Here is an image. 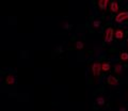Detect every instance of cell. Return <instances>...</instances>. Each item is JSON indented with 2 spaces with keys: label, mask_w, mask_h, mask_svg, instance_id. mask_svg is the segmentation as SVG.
I'll list each match as a JSON object with an SVG mask.
<instances>
[{
  "label": "cell",
  "mask_w": 128,
  "mask_h": 111,
  "mask_svg": "<svg viewBox=\"0 0 128 111\" xmlns=\"http://www.w3.org/2000/svg\"><path fill=\"white\" fill-rule=\"evenodd\" d=\"M76 48H77V49H82L83 48V43L78 41L77 43H76Z\"/></svg>",
  "instance_id": "4fadbf2b"
},
{
  "label": "cell",
  "mask_w": 128,
  "mask_h": 111,
  "mask_svg": "<svg viewBox=\"0 0 128 111\" xmlns=\"http://www.w3.org/2000/svg\"><path fill=\"white\" fill-rule=\"evenodd\" d=\"M102 64L100 63H94L93 65H92V73L95 77H98L99 75H100V72H102Z\"/></svg>",
  "instance_id": "7a4b0ae2"
},
{
  "label": "cell",
  "mask_w": 128,
  "mask_h": 111,
  "mask_svg": "<svg viewBox=\"0 0 128 111\" xmlns=\"http://www.w3.org/2000/svg\"><path fill=\"white\" fill-rule=\"evenodd\" d=\"M120 111H126V109L125 108H121V109H120Z\"/></svg>",
  "instance_id": "2e32d148"
},
{
  "label": "cell",
  "mask_w": 128,
  "mask_h": 111,
  "mask_svg": "<svg viewBox=\"0 0 128 111\" xmlns=\"http://www.w3.org/2000/svg\"><path fill=\"white\" fill-rule=\"evenodd\" d=\"M121 60L122 61H128V52L124 51V52L121 54Z\"/></svg>",
  "instance_id": "7c38bea8"
},
{
  "label": "cell",
  "mask_w": 128,
  "mask_h": 111,
  "mask_svg": "<svg viewBox=\"0 0 128 111\" xmlns=\"http://www.w3.org/2000/svg\"><path fill=\"white\" fill-rule=\"evenodd\" d=\"M64 27H65V29H67V28H68L70 26H68V25H67V24H65V25H64Z\"/></svg>",
  "instance_id": "9a60e30c"
},
{
  "label": "cell",
  "mask_w": 128,
  "mask_h": 111,
  "mask_svg": "<svg viewBox=\"0 0 128 111\" xmlns=\"http://www.w3.org/2000/svg\"><path fill=\"white\" fill-rule=\"evenodd\" d=\"M15 82V78L13 75H9L6 78V84H13V83Z\"/></svg>",
  "instance_id": "ba28073f"
},
{
  "label": "cell",
  "mask_w": 128,
  "mask_h": 111,
  "mask_svg": "<svg viewBox=\"0 0 128 111\" xmlns=\"http://www.w3.org/2000/svg\"><path fill=\"white\" fill-rule=\"evenodd\" d=\"M113 36H114V30L112 28H108L105 33V41L107 43H111L112 40H113Z\"/></svg>",
  "instance_id": "6da1fadb"
},
{
  "label": "cell",
  "mask_w": 128,
  "mask_h": 111,
  "mask_svg": "<svg viewBox=\"0 0 128 111\" xmlns=\"http://www.w3.org/2000/svg\"><path fill=\"white\" fill-rule=\"evenodd\" d=\"M102 70H104V72H108V70H110V64H109V63H107V62L102 63Z\"/></svg>",
  "instance_id": "30bf717a"
},
{
  "label": "cell",
  "mask_w": 128,
  "mask_h": 111,
  "mask_svg": "<svg viewBox=\"0 0 128 111\" xmlns=\"http://www.w3.org/2000/svg\"><path fill=\"white\" fill-rule=\"evenodd\" d=\"M128 19V12H121L115 16V22H123Z\"/></svg>",
  "instance_id": "3957f363"
},
{
  "label": "cell",
  "mask_w": 128,
  "mask_h": 111,
  "mask_svg": "<svg viewBox=\"0 0 128 111\" xmlns=\"http://www.w3.org/2000/svg\"><path fill=\"white\" fill-rule=\"evenodd\" d=\"M107 82H108V84H110L112 86H115L118 84V80L114 76H109V77H108V79H107Z\"/></svg>",
  "instance_id": "277c9868"
},
{
  "label": "cell",
  "mask_w": 128,
  "mask_h": 111,
  "mask_svg": "<svg viewBox=\"0 0 128 111\" xmlns=\"http://www.w3.org/2000/svg\"><path fill=\"white\" fill-rule=\"evenodd\" d=\"M110 9H111V11L113 12V13H118V12L120 11V6H118V3L116 1H113V2H111Z\"/></svg>",
  "instance_id": "8992f818"
},
{
  "label": "cell",
  "mask_w": 128,
  "mask_h": 111,
  "mask_svg": "<svg viewBox=\"0 0 128 111\" xmlns=\"http://www.w3.org/2000/svg\"><path fill=\"white\" fill-rule=\"evenodd\" d=\"M108 4H109V0H98V6L100 10H106Z\"/></svg>",
  "instance_id": "5b68a950"
},
{
  "label": "cell",
  "mask_w": 128,
  "mask_h": 111,
  "mask_svg": "<svg viewBox=\"0 0 128 111\" xmlns=\"http://www.w3.org/2000/svg\"><path fill=\"white\" fill-rule=\"evenodd\" d=\"M122 70H123V66L121 64H116L114 66V72L116 74H121L122 73Z\"/></svg>",
  "instance_id": "8fae6325"
},
{
  "label": "cell",
  "mask_w": 128,
  "mask_h": 111,
  "mask_svg": "<svg viewBox=\"0 0 128 111\" xmlns=\"http://www.w3.org/2000/svg\"><path fill=\"white\" fill-rule=\"evenodd\" d=\"M114 36H115V38H118V40H122V38H124V32H123V30L118 29V30L114 32Z\"/></svg>",
  "instance_id": "52a82bcc"
},
{
  "label": "cell",
  "mask_w": 128,
  "mask_h": 111,
  "mask_svg": "<svg viewBox=\"0 0 128 111\" xmlns=\"http://www.w3.org/2000/svg\"><path fill=\"white\" fill-rule=\"evenodd\" d=\"M96 102H97L98 106H104L105 105V98L102 96H99V97H97V100H96Z\"/></svg>",
  "instance_id": "9c48e42d"
},
{
  "label": "cell",
  "mask_w": 128,
  "mask_h": 111,
  "mask_svg": "<svg viewBox=\"0 0 128 111\" xmlns=\"http://www.w3.org/2000/svg\"><path fill=\"white\" fill-rule=\"evenodd\" d=\"M127 44H128V40H127Z\"/></svg>",
  "instance_id": "e0dca14e"
},
{
  "label": "cell",
  "mask_w": 128,
  "mask_h": 111,
  "mask_svg": "<svg viewBox=\"0 0 128 111\" xmlns=\"http://www.w3.org/2000/svg\"><path fill=\"white\" fill-rule=\"evenodd\" d=\"M99 25H100V22H99V20H94L93 22V27L94 28H98Z\"/></svg>",
  "instance_id": "5bb4252c"
}]
</instances>
